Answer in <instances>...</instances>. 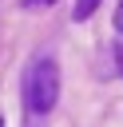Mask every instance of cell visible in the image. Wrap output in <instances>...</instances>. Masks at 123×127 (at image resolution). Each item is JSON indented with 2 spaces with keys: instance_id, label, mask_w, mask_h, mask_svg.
<instances>
[{
  "instance_id": "obj_1",
  "label": "cell",
  "mask_w": 123,
  "mask_h": 127,
  "mask_svg": "<svg viewBox=\"0 0 123 127\" xmlns=\"http://www.w3.org/2000/svg\"><path fill=\"white\" fill-rule=\"evenodd\" d=\"M60 99V64L52 56H40L24 71V107L28 115H48Z\"/></svg>"
},
{
  "instance_id": "obj_2",
  "label": "cell",
  "mask_w": 123,
  "mask_h": 127,
  "mask_svg": "<svg viewBox=\"0 0 123 127\" xmlns=\"http://www.w3.org/2000/svg\"><path fill=\"white\" fill-rule=\"evenodd\" d=\"M99 4H103V0H75V8H71V16H75V20H87V16H91V12L99 8Z\"/></svg>"
},
{
  "instance_id": "obj_3",
  "label": "cell",
  "mask_w": 123,
  "mask_h": 127,
  "mask_svg": "<svg viewBox=\"0 0 123 127\" xmlns=\"http://www.w3.org/2000/svg\"><path fill=\"white\" fill-rule=\"evenodd\" d=\"M48 4H56V0H24V8H48Z\"/></svg>"
},
{
  "instance_id": "obj_4",
  "label": "cell",
  "mask_w": 123,
  "mask_h": 127,
  "mask_svg": "<svg viewBox=\"0 0 123 127\" xmlns=\"http://www.w3.org/2000/svg\"><path fill=\"white\" fill-rule=\"evenodd\" d=\"M115 32H119V36H123V4H119V8H115Z\"/></svg>"
},
{
  "instance_id": "obj_5",
  "label": "cell",
  "mask_w": 123,
  "mask_h": 127,
  "mask_svg": "<svg viewBox=\"0 0 123 127\" xmlns=\"http://www.w3.org/2000/svg\"><path fill=\"white\" fill-rule=\"evenodd\" d=\"M0 127H4V119H0Z\"/></svg>"
}]
</instances>
